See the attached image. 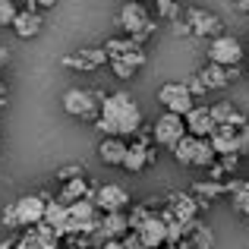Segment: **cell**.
<instances>
[{"mask_svg": "<svg viewBox=\"0 0 249 249\" xmlns=\"http://www.w3.org/2000/svg\"><path fill=\"white\" fill-rule=\"evenodd\" d=\"M95 126L101 129L104 136H136V129L142 126V110L126 91H114V95H104L101 110L95 117Z\"/></svg>", "mask_w": 249, "mask_h": 249, "instance_id": "obj_1", "label": "cell"}, {"mask_svg": "<svg viewBox=\"0 0 249 249\" xmlns=\"http://www.w3.org/2000/svg\"><path fill=\"white\" fill-rule=\"evenodd\" d=\"M120 25H123V32H126V38H133L139 48L148 41V35H155V32H158V22L148 16L145 3H136V0H126V3H123Z\"/></svg>", "mask_w": 249, "mask_h": 249, "instance_id": "obj_2", "label": "cell"}, {"mask_svg": "<svg viewBox=\"0 0 249 249\" xmlns=\"http://www.w3.org/2000/svg\"><path fill=\"white\" fill-rule=\"evenodd\" d=\"M101 101H104V91H82V89H70L63 95V110L70 117H79V120H91L98 117L101 110Z\"/></svg>", "mask_w": 249, "mask_h": 249, "instance_id": "obj_3", "label": "cell"}, {"mask_svg": "<svg viewBox=\"0 0 249 249\" xmlns=\"http://www.w3.org/2000/svg\"><path fill=\"white\" fill-rule=\"evenodd\" d=\"M158 101L164 104L167 114H177V117H186L196 107V98L189 95V89L183 82H164L158 89Z\"/></svg>", "mask_w": 249, "mask_h": 249, "instance_id": "obj_4", "label": "cell"}, {"mask_svg": "<svg viewBox=\"0 0 249 249\" xmlns=\"http://www.w3.org/2000/svg\"><path fill=\"white\" fill-rule=\"evenodd\" d=\"M243 60V44H240V38L233 35H218L212 38V44H208V63H218V67H237V63Z\"/></svg>", "mask_w": 249, "mask_h": 249, "instance_id": "obj_5", "label": "cell"}, {"mask_svg": "<svg viewBox=\"0 0 249 249\" xmlns=\"http://www.w3.org/2000/svg\"><path fill=\"white\" fill-rule=\"evenodd\" d=\"M186 136V123H183V117H177V114H161L158 120H155V129H152V139L158 142L161 148H174L177 142Z\"/></svg>", "mask_w": 249, "mask_h": 249, "instance_id": "obj_6", "label": "cell"}, {"mask_svg": "<svg viewBox=\"0 0 249 249\" xmlns=\"http://www.w3.org/2000/svg\"><path fill=\"white\" fill-rule=\"evenodd\" d=\"M98 212H126L129 208V193L120 186V183H104V186L95 189V199Z\"/></svg>", "mask_w": 249, "mask_h": 249, "instance_id": "obj_7", "label": "cell"}, {"mask_svg": "<svg viewBox=\"0 0 249 249\" xmlns=\"http://www.w3.org/2000/svg\"><path fill=\"white\" fill-rule=\"evenodd\" d=\"M101 63H107L104 48H79V51H73V54L63 57V67L79 70V73H91V70H98Z\"/></svg>", "mask_w": 249, "mask_h": 249, "instance_id": "obj_8", "label": "cell"}, {"mask_svg": "<svg viewBox=\"0 0 249 249\" xmlns=\"http://www.w3.org/2000/svg\"><path fill=\"white\" fill-rule=\"evenodd\" d=\"M44 196H19L16 202H13V208H16V218L22 227H32V224H41L44 218Z\"/></svg>", "mask_w": 249, "mask_h": 249, "instance_id": "obj_9", "label": "cell"}, {"mask_svg": "<svg viewBox=\"0 0 249 249\" xmlns=\"http://www.w3.org/2000/svg\"><path fill=\"white\" fill-rule=\"evenodd\" d=\"M199 82L205 85V91H221V89H227V85H231L233 79H237V70H227V67H218V63H205V67L199 70Z\"/></svg>", "mask_w": 249, "mask_h": 249, "instance_id": "obj_10", "label": "cell"}, {"mask_svg": "<svg viewBox=\"0 0 249 249\" xmlns=\"http://www.w3.org/2000/svg\"><path fill=\"white\" fill-rule=\"evenodd\" d=\"M145 48H133L129 54H123V57H110V70H114V76H120V79H133L136 73H139L142 67H145Z\"/></svg>", "mask_w": 249, "mask_h": 249, "instance_id": "obj_11", "label": "cell"}, {"mask_svg": "<svg viewBox=\"0 0 249 249\" xmlns=\"http://www.w3.org/2000/svg\"><path fill=\"white\" fill-rule=\"evenodd\" d=\"M189 22V32L193 35H221V19L214 16V13L208 10H199V6H193V10H186V16H183Z\"/></svg>", "mask_w": 249, "mask_h": 249, "instance_id": "obj_12", "label": "cell"}, {"mask_svg": "<svg viewBox=\"0 0 249 249\" xmlns=\"http://www.w3.org/2000/svg\"><path fill=\"white\" fill-rule=\"evenodd\" d=\"M155 155H158V152H155L152 145H142V142H129L120 167H126L129 174H142V170H145L148 164H155Z\"/></svg>", "mask_w": 249, "mask_h": 249, "instance_id": "obj_13", "label": "cell"}, {"mask_svg": "<svg viewBox=\"0 0 249 249\" xmlns=\"http://www.w3.org/2000/svg\"><path fill=\"white\" fill-rule=\"evenodd\" d=\"M126 231H129L126 212H101V221H98V237L101 240H123Z\"/></svg>", "mask_w": 249, "mask_h": 249, "instance_id": "obj_14", "label": "cell"}, {"mask_svg": "<svg viewBox=\"0 0 249 249\" xmlns=\"http://www.w3.org/2000/svg\"><path fill=\"white\" fill-rule=\"evenodd\" d=\"M183 123H186V133L196 136V139H208V136L214 133L212 114H208V107H202V104H196V107L183 117Z\"/></svg>", "mask_w": 249, "mask_h": 249, "instance_id": "obj_15", "label": "cell"}, {"mask_svg": "<svg viewBox=\"0 0 249 249\" xmlns=\"http://www.w3.org/2000/svg\"><path fill=\"white\" fill-rule=\"evenodd\" d=\"M95 189H98V186H91L85 177H76V180L63 183L57 202H60V205H73V202H79V199H95Z\"/></svg>", "mask_w": 249, "mask_h": 249, "instance_id": "obj_16", "label": "cell"}, {"mask_svg": "<svg viewBox=\"0 0 249 249\" xmlns=\"http://www.w3.org/2000/svg\"><path fill=\"white\" fill-rule=\"evenodd\" d=\"M136 233H139V240H142V243H145L148 249H158V246H164V243H167V224L158 218V214H152V218H148Z\"/></svg>", "mask_w": 249, "mask_h": 249, "instance_id": "obj_17", "label": "cell"}, {"mask_svg": "<svg viewBox=\"0 0 249 249\" xmlns=\"http://www.w3.org/2000/svg\"><path fill=\"white\" fill-rule=\"evenodd\" d=\"M186 246L189 249H214V231L199 221H186Z\"/></svg>", "mask_w": 249, "mask_h": 249, "instance_id": "obj_18", "label": "cell"}, {"mask_svg": "<svg viewBox=\"0 0 249 249\" xmlns=\"http://www.w3.org/2000/svg\"><path fill=\"white\" fill-rule=\"evenodd\" d=\"M126 139H120V136H104L101 145H98V158L104 161V164H123V155H126Z\"/></svg>", "mask_w": 249, "mask_h": 249, "instance_id": "obj_19", "label": "cell"}, {"mask_svg": "<svg viewBox=\"0 0 249 249\" xmlns=\"http://www.w3.org/2000/svg\"><path fill=\"white\" fill-rule=\"evenodd\" d=\"M208 114H212V123H214V126H224V123H231V126H243V123H246V117L240 114L231 101L212 104V107H208Z\"/></svg>", "mask_w": 249, "mask_h": 249, "instance_id": "obj_20", "label": "cell"}, {"mask_svg": "<svg viewBox=\"0 0 249 249\" xmlns=\"http://www.w3.org/2000/svg\"><path fill=\"white\" fill-rule=\"evenodd\" d=\"M41 22H44L41 13H25V10H22V13H16V19H13L10 29L16 32L19 38H35L38 32H41Z\"/></svg>", "mask_w": 249, "mask_h": 249, "instance_id": "obj_21", "label": "cell"}, {"mask_svg": "<svg viewBox=\"0 0 249 249\" xmlns=\"http://www.w3.org/2000/svg\"><path fill=\"white\" fill-rule=\"evenodd\" d=\"M44 224H51L60 237H67V205H60L57 199H48L44 202Z\"/></svg>", "mask_w": 249, "mask_h": 249, "instance_id": "obj_22", "label": "cell"}, {"mask_svg": "<svg viewBox=\"0 0 249 249\" xmlns=\"http://www.w3.org/2000/svg\"><path fill=\"white\" fill-rule=\"evenodd\" d=\"M196 145H199V139H196V136H183L180 142H177L174 148H170V152H174V158L180 161V164H186V167H193V158H196Z\"/></svg>", "mask_w": 249, "mask_h": 249, "instance_id": "obj_23", "label": "cell"}, {"mask_svg": "<svg viewBox=\"0 0 249 249\" xmlns=\"http://www.w3.org/2000/svg\"><path fill=\"white\" fill-rule=\"evenodd\" d=\"M214 161H218V155H214L212 142H208V139H199V145H196V158H193V167H212Z\"/></svg>", "mask_w": 249, "mask_h": 249, "instance_id": "obj_24", "label": "cell"}, {"mask_svg": "<svg viewBox=\"0 0 249 249\" xmlns=\"http://www.w3.org/2000/svg\"><path fill=\"white\" fill-rule=\"evenodd\" d=\"M155 214V208L148 205V202H142V205H136V208H129V214H126V224H129V231H139L142 224H145L148 218Z\"/></svg>", "mask_w": 249, "mask_h": 249, "instance_id": "obj_25", "label": "cell"}, {"mask_svg": "<svg viewBox=\"0 0 249 249\" xmlns=\"http://www.w3.org/2000/svg\"><path fill=\"white\" fill-rule=\"evenodd\" d=\"M249 152V123L233 129V155H246Z\"/></svg>", "mask_w": 249, "mask_h": 249, "instance_id": "obj_26", "label": "cell"}, {"mask_svg": "<svg viewBox=\"0 0 249 249\" xmlns=\"http://www.w3.org/2000/svg\"><path fill=\"white\" fill-rule=\"evenodd\" d=\"M155 3H158V16L161 19H170V22L180 19V3H177V0H155Z\"/></svg>", "mask_w": 249, "mask_h": 249, "instance_id": "obj_27", "label": "cell"}, {"mask_svg": "<svg viewBox=\"0 0 249 249\" xmlns=\"http://www.w3.org/2000/svg\"><path fill=\"white\" fill-rule=\"evenodd\" d=\"M221 193H227L224 183H214V180H208V183H196V196H205V202L212 199V196H221Z\"/></svg>", "mask_w": 249, "mask_h": 249, "instance_id": "obj_28", "label": "cell"}, {"mask_svg": "<svg viewBox=\"0 0 249 249\" xmlns=\"http://www.w3.org/2000/svg\"><path fill=\"white\" fill-rule=\"evenodd\" d=\"M16 3L13 0H0V25H13V19H16Z\"/></svg>", "mask_w": 249, "mask_h": 249, "instance_id": "obj_29", "label": "cell"}, {"mask_svg": "<svg viewBox=\"0 0 249 249\" xmlns=\"http://www.w3.org/2000/svg\"><path fill=\"white\" fill-rule=\"evenodd\" d=\"M76 177H85V170L79 164H67V167L57 170V180H60V183H70V180H76Z\"/></svg>", "mask_w": 249, "mask_h": 249, "instance_id": "obj_30", "label": "cell"}, {"mask_svg": "<svg viewBox=\"0 0 249 249\" xmlns=\"http://www.w3.org/2000/svg\"><path fill=\"white\" fill-rule=\"evenodd\" d=\"M0 221H3V227H10V231H19V227H22V224H19V218H16V208H13V205H6V208H3Z\"/></svg>", "mask_w": 249, "mask_h": 249, "instance_id": "obj_31", "label": "cell"}, {"mask_svg": "<svg viewBox=\"0 0 249 249\" xmlns=\"http://www.w3.org/2000/svg\"><path fill=\"white\" fill-rule=\"evenodd\" d=\"M237 161H240V155H221V161L218 164L227 170V174H231V170H237Z\"/></svg>", "mask_w": 249, "mask_h": 249, "instance_id": "obj_32", "label": "cell"}, {"mask_svg": "<svg viewBox=\"0 0 249 249\" xmlns=\"http://www.w3.org/2000/svg\"><path fill=\"white\" fill-rule=\"evenodd\" d=\"M174 35H193V32H189V22H186V19H177V22H174Z\"/></svg>", "mask_w": 249, "mask_h": 249, "instance_id": "obj_33", "label": "cell"}, {"mask_svg": "<svg viewBox=\"0 0 249 249\" xmlns=\"http://www.w3.org/2000/svg\"><path fill=\"white\" fill-rule=\"evenodd\" d=\"M57 0H35V10H54Z\"/></svg>", "mask_w": 249, "mask_h": 249, "instance_id": "obj_34", "label": "cell"}, {"mask_svg": "<svg viewBox=\"0 0 249 249\" xmlns=\"http://www.w3.org/2000/svg\"><path fill=\"white\" fill-rule=\"evenodd\" d=\"M98 249H123V243H120V240H104Z\"/></svg>", "mask_w": 249, "mask_h": 249, "instance_id": "obj_35", "label": "cell"}, {"mask_svg": "<svg viewBox=\"0 0 249 249\" xmlns=\"http://www.w3.org/2000/svg\"><path fill=\"white\" fill-rule=\"evenodd\" d=\"M6 60H10V51H6V48H3V44H0V70H3V67H6Z\"/></svg>", "mask_w": 249, "mask_h": 249, "instance_id": "obj_36", "label": "cell"}, {"mask_svg": "<svg viewBox=\"0 0 249 249\" xmlns=\"http://www.w3.org/2000/svg\"><path fill=\"white\" fill-rule=\"evenodd\" d=\"M233 6H237L240 13H249V0H237V3H233Z\"/></svg>", "mask_w": 249, "mask_h": 249, "instance_id": "obj_37", "label": "cell"}, {"mask_svg": "<svg viewBox=\"0 0 249 249\" xmlns=\"http://www.w3.org/2000/svg\"><path fill=\"white\" fill-rule=\"evenodd\" d=\"M22 6H25V13H38L35 10V0H22Z\"/></svg>", "mask_w": 249, "mask_h": 249, "instance_id": "obj_38", "label": "cell"}, {"mask_svg": "<svg viewBox=\"0 0 249 249\" xmlns=\"http://www.w3.org/2000/svg\"><path fill=\"white\" fill-rule=\"evenodd\" d=\"M3 104H6V85L0 82V107H3Z\"/></svg>", "mask_w": 249, "mask_h": 249, "instance_id": "obj_39", "label": "cell"}, {"mask_svg": "<svg viewBox=\"0 0 249 249\" xmlns=\"http://www.w3.org/2000/svg\"><path fill=\"white\" fill-rule=\"evenodd\" d=\"M16 246V240H3V243H0V249H13Z\"/></svg>", "mask_w": 249, "mask_h": 249, "instance_id": "obj_40", "label": "cell"}, {"mask_svg": "<svg viewBox=\"0 0 249 249\" xmlns=\"http://www.w3.org/2000/svg\"><path fill=\"white\" fill-rule=\"evenodd\" d=\"M158 249H189L186 243H180V246H170V243H164V246H158Z\"/></svg>", "mask_w": 249, "mask_h": 249, "instance_id": "obj_41", "label": "cell"}, {"mask_svg": "<svg viewBox=\"0 0 249 249\" xmlns=\"http://www.w3.org/2000/svg\"><path fill=\"white\" fill-rule=\"evenodd\" d=\"M57 249H79V246H57Z\"/></svg>", "mask_w": 249, "mask_h": 249, "instance_id": "obj_42", "label": "cell"}, {"mask_svg": "<svg viewBox=\"0 0 249 249\" xmlns=\"http://www.w3.org/2000/svg\"><path fill=\"white\" fill-rule=\"evenodd\" d=\"M13 249H16V246H13Z\"/></svg>", "mask_w": 249, "mask_h": 249, "instance_id": "obj_43", "label": "cell"}]
</instances>
